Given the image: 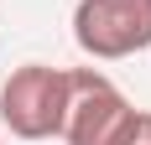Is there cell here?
I'll return each mask as SVG.
<instances>
[{
    "mask_svg": "<svg viewBox=\"0 0 151 145\" xmlns=\"http://www.w3.org/2000/svg\"><path fill=\"white\" fill-rule=\"evenodd\" d=\"M136 124H141V109H130V99L104 72L94 68L73 72V99H68V119H63L68 145H130Z\"/></svg>",
    "mask_w": 151,
    "mask_h": 145,
    "instance_id": "obj_2",
    "label": "cell"
},
{
    "mask_svg": "<svg viewBox=\"0 0 151 145\" xmlns=\"http://www.w3.org/2000/svg\"><path fill=\"white\" fill-rule=\"evenodd\" d=\"M73 42L94 62H120L151 47V0H78Z\"/></svg>",
    "mask_w": 151,
    "mask_h": 145,
    "instance_id": "obj_3",
    "label": "cell"
},
{
    "mask_svg": "<svg viewBox=\"0 0 151 145\" xmlns=\"http://www.w3.org/2000/svg\"><path fill=\"white\" fill-rule=\"evenodd\" d=\"M68 99H73V72L68 68L26 62L0 83V124L16 140H52V135H63Z\"/></svg>",
    "mask_w": 151,
    "mask_h": 145,
    "instance_id": "obj_1",
    "label": "cell"
},
{
    "mask_svg": "<svg viewBox=\"0 0 151 145\" xmlns=\"http://www.w3.org/2000/svg\"><path fill=\"white\" fill-rule=\"evenodd\" d=\"M0 145H5V140H0Z\"/></svg>",
    "mask_w": 151,
    "mask_h": 145,
    "instance_id": "obj_5",
    "label": "cell"
},
{
    "mask_svg": "<svg viewBox=\"0 0 151 145\" xmlns=\"http://www.w3.org/2000/svg\"><path fill=\"white\" fill-rule=\"evenodd\" d=\"M130 145H151V114H141V124H136V135H130Z\"/></svg>",
    "mask_w": 151,
    "mask_h": 145,
    "instance_id": "obj_4",
    "label": "cell"
}]
</instances>
